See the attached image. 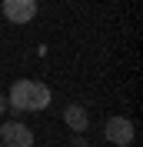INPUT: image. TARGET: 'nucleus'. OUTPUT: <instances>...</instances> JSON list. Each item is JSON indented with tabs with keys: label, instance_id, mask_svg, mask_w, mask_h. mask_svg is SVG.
<instances>
[{
	"label": "nucleus",
	"instance_id": "f257e3e1",
	"mask_svg": "<svg viewBox=\"0 0 143 147\" xmlns=\"http://www.w3.org/2000/svg\"><path fill=\"white\" fill-rule=\"evenodd\" d=\"M103 134H107V140H110V144H116V147H133V137H136L133 120L123 117V114L110 117V120H107V127H103Z\"/></svg>",
	"mask_w": 143,
	"mask_h": 147
},
{
	"label": "nucleus",
	"instance_id": "f03ea898",
	"mask_svg": "<svg viewBox=\"0 0 143 147\" xmlns=\"http://www.w3.org/2000/svg\"><path fill=\"white\" fill-rule=\"evenodd\" d=\"M0 144L3 147H33V130L20 120H7L0 127Z\"/></svg>",
	"mask_w": 143,
	"mask_h": 147
},
{
	"label": "nucleus",
	"instance_id": "7ed1b4c3",
	"mask_svg": "<svg viewBox=\"0 0 143 147\" xmlns=\"http://www.w3.org/2000/svg\"><path fill=\"white\" fill-rule=\"evenodd\" d=\"M0 10L10 24H30L37 17V0H0Z\"/></svg>",
	"mask_w": 143,
	"mask_h": 147
},
{
	"label": "nucleus",
	"instance_id": "20e7f679",
	"mask_svg": "<svg viewBox=\"0 0 143 147\" xmlns=\"http://www.w3.org/2000/svg\"><path fill=\"white\" fill-rule=\"evenodd\" d=\"M33 84H37V80H13L7 104H10L13 110H30V100H33Z\"/></svg>",
	"mask_w": 143,
	"mask_h": 147
},
{
	"label": "nucleus",
	"instance_id": "39448f33",
	"mask_svg": "<svg viewBox=\"0 0 143 147\" xmlns=\"http://www.w3.org/2000/svg\"><path fill=\"white\" fill-rule=\"evenodd\" d=\"M63 124L70 130H77V134H83L87 124H90V117H87V110H83L80 104H67V107H63Z\"/></svg>",
	"mask_w": 143,
	"mask_h": 147
},
{
	"label": "nucleus",
	"instance_id": "423d86ee",
	"mask_svg": "<svg viewBox=\"0 0 143 147\" xmlns=\"http://www.w3.org/2000/svg\"><path fill=\"white\" fill-rule=\"evenodd\" d=\"M53 100V90L47 84H33V100H30V110H47Z\"/></svg>",
	"mask_w": 143,
	"mask_h": 147
},
{
	"label": "nucleus",
	"instance_id": "0eeeda50",
	"mask_svg": "<svg viewBox=\"0 0 143 147\" xmlns=\"http://www.w3.org/2000/svg\"><path fill=\"white\" fill-rule=\"evenodd\" d=\"M70 147H90V140H87V137H83V134H77V137H73V140H70Z\"/></svg>",
	"mask_w": 143,
	"mask_h": 147
},
{
	"label": "nucleus",
	"instance_id": "6e6552de",
	"mask_svg": "<svg viewBox=\"0 0 143 147\" xmlns=\"http://www.w3.org/2000/svg\"><path fill=\"white\" fill-rule=\"evenodd\" d=\"M3 110H7V97H3V94H0V114H3Z\"/></svg>",
	"mask_w": 143,
	"mask_h": 147
},
{
	"label": "nucleus",
	"instance_id": "1a4fd4ad",
	"mask_svg": "<svg viewBox=\"0 0 143 147\" xmlns=\"http://www.w3.org/2000/svg\"><path fill=\"white\" fill-rule=\"evenodd\" d=\"M0 147H3V144H0Z\"/></svg>",
	"mask_w": 143,
	"mask_h": 147
}]
</instances>
